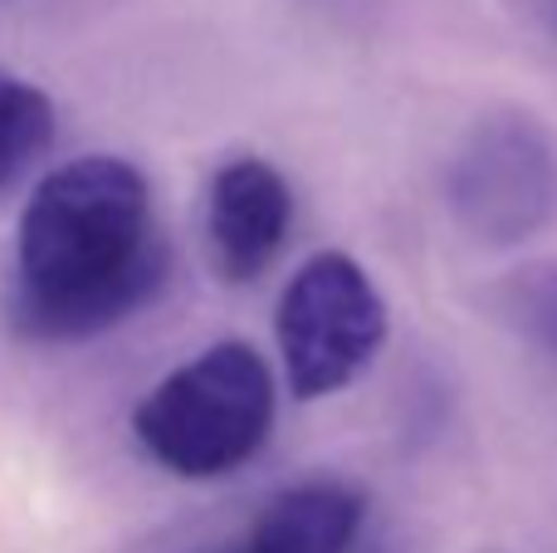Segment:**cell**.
<instances>
[{
	"label": "cell",
	"instance_id": "6da1fadb",
	"mask_svg": "<svg viewBox=\"0 0 557 553\" xmlns=\"http://www.w3.org/2000/svg\"><path fill=\"white\" fill-rule=\"evenodd\" d=\"M172 255L152 186L123 157H74L35 182L15 231L10 323L29 343H84L162 294Z\"/></svg>",
	"mask_w": 557,
	"mask_h": 553
},
{
	"label": "cell",
	"instance_id": "7a4b0ae2",
	"mask_svg": "<svg viewBox=\"0 0 557 553\" xmlns=\"http://www.w3.org/2000/svg\"><path fill=\"white\" fill-rule=\"evenodd\" d=\"M274 397V372L260 348L240 339L211 343L137 402V446L176 480H221L264 451Z\"/></svg>",
	"mask_w": 557,
	"mask_h": 553
},
{
	"label": "cell",
	"instance_id": "3957f363",
	"mask_svg": "<svg viewBox=\"0 0 557 553\" xmlns=\"http://www.w3.org/2000/svg\"><path fill=\"white\" fill-rule=\"evenodd\" d=\"M386 299L376 280L343 250H318L278 294L274 339L288 392L318 402L357 382L386 343Z\"/></svg>",
	"mask_w": 557,
	"mask_h": 553
},
{
	"label": "cell",
	"instance_id": "277c9868",
	"mask_svg": "<svg viewBox=\"0 0 557 553\" xmlns=\"http://www.w3.org/2000/svg\"><path fill=\"white\" fill-rule=\"evenodd\" d=\"M445 211L470 241L519 245L557 216V147L529 113H490L445 162Z\"/></svg>",
	"mask_w": 557,
	"mask_h": 553
},
{
	"label": "cell",
	"instance_id": "5b68a950",
	"mask_svg": "<svg viewBox=\"0 0 557 553\" xmlns=\"http://www.w3.org/2000/svg\"><path fill=\"white\" fill-rule=\"evenodd\" d=\"M294 225V192L264 157H235L206 192V250L225 284H250L278 260Z\"/></svg>",
	"mask_w": 557,
	"mask_h": 553
},
{
	"label": "cell",
	"instance_id": "8992f818",
	"mask_svg": "<svg viewBox=\"0 0 557 553\" xmlns=\"http://www.w3.org/2000/svg\"><path fill=\"white\" fill-rule=\"evenodd\" d=\"M367 500L347 480H304L264 500L240 553H347L362 534Z\"/></svg>",
	"mask_w": 557,
	"mask_h": 553
},
{
	"label": "cell",
	"instance_id": "52a82bcc",
	"mask_svg": "<svg viewBox=\"0 0 557 553\" xmlns=\"http://www.w3.org/2000/svg\"><path fill=\"white\" fill-rule=\"evenodd\" d=\"M59 133L54 98L39 84L0 69V196H10L49 157Z\"/></svg>",
	"mask_w": 557,
	"mask_h": 553
},
{
	"label": "cell",
	"instance_id": "ba28073f",
	"mask_svg": "<svg viewBox=\"0 0 557 553\" xmlns=\"http://www.w3.org/2000/svg\"><path fill=\"white\" fill-rule=\"evenodd\" d=\"M504 314L557 358V260L519 270L504 290Z\"/></svg>",
	"mask_w": 557,
	"mask_h": 553
},
{
	"label": "cell",
	"instance_id": "9c48e42d",
	"mask_svg": "<svg viewBox=\"0 0 557 553\" xmlns=\"http://www.w3.org/2000/svg\"><path fill=\"white\" fill-rule=\"evenodd\" d=\"M543 20H548V29L557 35V0H548V5H543Z\"/></svg>",
	"mask_w": 557,
	"mask_h": 553
},
{
	"label": "cell",
	"instance_id": "30bf717a",
	"mask_svg": "<svg viewBox=\"0 0 557 553\" xmlns=\"http://www.w3.org/2000/svg\"><path fill=\"white\" fill-rule=\"evenodd\" d=\"M367 553H411V549H401V544H372Z\"/></svg>",
	"mask_w": 557,
	"mask_h": 553
},
{
	"label": "cell",
	"instance_id": "8fae6325",
	"mask_svg": "<svg viewBox=\"0 0 557 553\" xmlns=\"http://www.w3.org/2000/svg\"><path fill=\"white\" fill-rule=\"evenodd\" d=\"M196 553H240V549H196Z\"/></svg>",
	"mask_w": 557,
	"mask_h": 553
}]
</instances>
